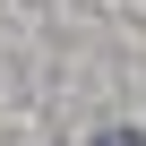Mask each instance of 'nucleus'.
Listing matches in <instances>:
<instances>
[{"instance_id": "nucleus-1", "label": "nucleus", "mask_w": 146, "mask_h": 146, "mask_svg": "<svg viewBox=\"0 0 146 146\" xmlns=\"http://www.w3.org/2000/svg\"><path fill=\"white\" fill-rule=\"evenodd\" d=\"M95 146H146V137H137V129H103Z\"/></svg>"}]
</instances>
